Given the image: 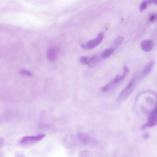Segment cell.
<instances>
[{"label":"cell","mask_w":157,"mask_h":157,"mask_svg":"<svg viewBox=\"0 0 157 157\" xmlns=\"http://www.w3.org/2000/svg\"><path fill=\"white\" fill-rule=\"evenodd\" d=\"M136 77H134L120 94L117 99L118 102L122 101L130 95L134 90L136 82Z\"/></svg>","instance_id":"cell-1"},{"label":"cell","mask_w":157,"mask_h":157,"mask_svg":"<svg viewBox=\"0 0 157 157\" xmlns=\"http://www.w3.org/2000/svg\"><path fill=\"white\" fill-rule=\"evenodd\" d=\"M104 37V33L100 32L98 34L97 37L93 40L89 41L86 43L82 44L81 47L85 50L93 49L100 44L103 41Z\"/></svg>","instance_id":"cell-2"},{"label":"cell","mask_w":157,"mask_h":157,"mask_svg":"<svg viewBox=\"0 0 157 157\" xmlns=\"http://www.w3.org/2000/svg\"><path fill=\"white\" fill-rule=\"evenodd\" d=\"M126 77L123 74L121 76H116L114 79L111 80L107 84L101 88V91L104 93H106L115 87Z\"/></svg>","instance_id":"cell-3"},{"label":"cell","mask_w":157,"mask_h":157,"mask_svg":"<svg viewBox=\"0 0 157 157\" xmlns=\"http://www.w3.org/2000/svg\"><path fill=\"white\" fill-rule=\"evenodd\" d=\"M45 136V134H40L36 136H25L22 138L20 144L24 145L34 144L41 141Z\"/></svg>","instance_id":"cell-4"},{"label":"cell","mask_w":157,"mask_h":157,"mask_svg":"<svg viewBox=\"0 0 157 157\" xmlns=\"http://www.w3.org/2000/svg\"><path fill=\"white\" fill-rule=\"evenodd\" d=\"M59 51V48L57 47H52L48 50L47 56L48 60L50 61H54L58 57Z\"/></svg>","instance_id":"cell-5"},{"label":"cell","mask_w":157,"mask_h":157,"mask_svg":"<svg viewBox=\"0 0 157 157\" xmlns=\"http://www.w3.org/2000/svg\"><path fill=\"white\" fill-rule=\"evenodd\" d=\"M154 45L153 42L151 40H145L141 43V47L142 50L145 52H149L153 48Z\"/></svg>","instance_id":"cell-6"},{"label":"cell","mask_w":157,"mask_h":157,"mask_svg":"<svg viewBox=\"0 0 157 157\" xmlns=\"http://www.w3.org/2000/svg\"><path fill=\"white\" fill-rule=\"evenodd\" d=\"M77 137L78 140L84 145H88L90 142V137L87 134L79 132L77 134Z\"/></svg>","instance_id":"cell-7"},{"label":"cell","mask_w":157,"mask_h":157,"mask_svg":"<svg viewBox=\"0 0 157 157\" xmlns=\"http://www.w3.org/2000/svg\"><path fill=\"white\" fill-rule=\"evenodd\" d=\"M155 63L154 61H152L148 64L143 70L142 73V77L148 74L152 69Z\"/></svg>","instance_id":"cell-8"},{"label":"cell","mask_w":157,"mask_h":157,"mask_svg":"<svg viewBox=\"0 0 157 157\" xmlns=\"http://www.w3.org/2000/svg\"><path fill=\"white\" fill-rule=\"evenodd\" d=\"M157 124V118L148 120L147 123L144 124L142 128L145 129L147 128L153 127Z\"/></svg>","instance_id":"cell-9"},{"label":"cell","mask_w":157,"mask_h":157,"mask_svg":"<svg viewBox=\"0 0 157 157\" xmlns=\"http://www.w3.org/2000/svg\"><path fill=\"white\" fill-rule=\"evenodd\" d=\"M101 59L97 56H93L89 59V64L88 66L89 68L93 67L98 63L100 61Z\"/></svg>","instance_id":"cell-10"},{"label":"cell","mask_w":157,"mask_h":157,"mask_svg":"<svg viewBox=\"0 0 157 157\" xmlns=\"http://www.w3.org/2000/svg\"><path fill=\"white\" fill-rule=\"evenodd\" d=\"M114 49L112 48L107 49L105 50L101 54V57L105 59L109 57L114 52Z\"/></svg>","instance_id":"cell-11"},{"label":"cell","mask_w":157,"mask_h":157,"mask_svg":"<svg viewBox=\"0 0 157 157\" xmlns=\"http://www.w3.org/2000/svg\"><path fill=\"white\" fill-rule=\"evenodd\" d=\"M124 40V38L122 37H118L114 41L113 43V49L116 48L118 47L119 45L123 42Z\"/></svg>","instance_id":"cell-12"},{"label":"cell","mask_w":157,"mask_h":157,"mask_svg":"<svg viewBox=\"0 0 157 157\" xmlns=\"http://www.w3.org/2000/svg\"><path fill=\"white\" fill-rule=\"evenodd\" d=\"M157 118V101L155 108L149 115L148 120Z\"/></svg>","instance_id":"cell-13"},{"label":"cell","mask_w":157,"mask_h":157,"mask_svg":"<svg viewBox=\"0 0 157 157\" xmlns=\"http://www.w3.org/2000/svg\"><path fill=\"white\" fill-rule=\"evenodd\" d=\"M80 62L83 64H85V65L88 66L89 64V60L86 57H82L80 58Z\"/></svg>","instance_id":"cell-14"},{"label":"cell","mask_w":157,"mask_h":157,"mask_svg":"<svg viewBox=\"0 0 157 157\" xmlns=\"http://www.w3.org/2000/svg\"><path fill=\"white\" fill-rule=\"evenodd\" d=\"M148 5V4L146 1H144L140 5L139 7V10L140 12H142L147 8Z\"/></svg>","instance_id":"cell-15"},{"label":"cell","mask_w":157,"mask_h":157,"mask_svg":"<svg viewBox=\"0 0 157 157\" xmlns=\"http://www.w3.org/2000/svg\"><path fill=\"white\" fill-rule=\"evenodd\" d=\"M20 73L23 75L29 77L32 75V73L30 72L25 69H22L20 71Z\"/></svg>","instance_id":"cell-16"},{"label":"cell","mask_w":157,"mask_h":157,"mask_svg":"<svg viewBox=\"0 0 157 157\" xmlns=\"http://www.w3.org/2000/svg\"><path fill=\"white\" fill-rule=\"evenodd\" d=\"M157 20V15L152 14L150 15L149 21L150 22H153Z\"/></svg>","instance_id":"cell-17"},{"label":"cell","mask_w":157,"mask_h":157,"mask_svg":"<svg viewBox=\"0 0 157 157\" xmlns=\"http://www.w3.org/2000/svg\"><path fill=\"white\" fill-rule=\"evenodd\" d=\"M86 151V150H83V151H82L81 152H80V154L79 155V157H88L86 156L85 155L87 153V152L85 154Z\"/></svg>","instance_id":"cell-18"},{"label":"cell","mask_w":157,"mask_h":157,"mask_svg":"<svg viewBox=\"0 0 157 157\" xmlns=\"http://www.w3.org/2000/svg\"><path fill=\"white\" fill-rule=\"evenodd\" d=\"M15 157H26L24 155L20 153H18L15 154Z\"/></svg>","instance_id":"cell-19"},{"label":"cell","mask_w":157,"mask_h":157,"mask_svg":"<svg viewBox=\"0 0 157 157\" xmlns=\"http://www.w3.org/2000/svg\"><path fill=\"white\" fill-rule=\"evenodd\" d=\"M153 4L157 5V0L153 1Z\"/></svg>","instance_id":"cell-20"}]
</instances>
